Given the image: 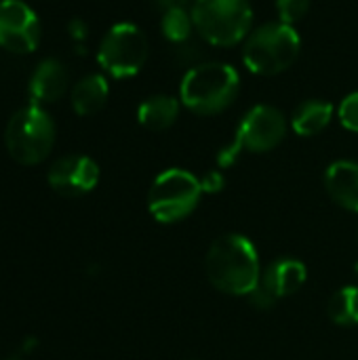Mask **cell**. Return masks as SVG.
Here are the masks:
<instances>
[{
    "label": "cell",
    "instance_id": "obj_1",
    "mask_svg": "<svg viewBox=\"0 0 358 360\" xmlns=\"http://www.w3.org/2000/svg\"><path fill=\"white\" fill-rule=\"evenodd\" d=\"M209 283L226 295H249L262 281L260 253L243 234L219 236L205 259Z\"/></svg>",
    "mask_w": 358,
    "mask_h": 360
},
{
    "label": "cell",
    "instance_id": "obj_2",
    "mask_svg": "<svg viewBox=\"0 0 358 360\" xmlns=\"http://www.w3.org/2000/svg\"><path fill=\"white\" fill-rule=\"evenodd\" d=\"M241 93V76L230 63L200 61L192 65L179 84L181 105L196 116L226 112Z\"/></svg>",
    "mask_w": 358,
    "mask_h": 360
},
{
    "label": "cell",
    "instance_id": "obj_3",
    "mask_svg": "<svg viewBox=\"0 0 358 360\" xmlns=\"http://www.w3.org/2000/svg\"><path fill=\"white\" fill-rule=\"evenodd\" d=\"M302 51L295 25L270 21L255 27L243 42V63L257 76H276L289 70Z\"/></svg>",
    "mask_w": 358,
    "mask_h": 360
},
{
    "label": "cell",
    "instance_id": "obj_4",
    "mask_svg": "<svg viewBox=\"0 0 358 360\" xmlns=\"http://www.w3.org/2000/svg\"><path fill=\"white\" fill-rule=\"evenodd\" d=\"M194 30L211 46H236L253 32V8L249 0H192Z\"/></svg>",
    "mask_w": 358,
    "mask_h": 360
},
{
    "label": "cell",
    "instance_id": "obj_5",
    "mask_svg": "<svg viewBox=\"0 0 358 360\" xmlns=\"http://www.w3.org/2000/svg\"><path fill=\"white\" fill-rule=\"evenodd\" d=\"M55 146V122L40 105L17 110L4 129V148L8 156L25 167L42 162Z\"/></svg>",
    "mask_w": 358,
    "mask_h": 360
},
{
    "label": "cell",
    "instance_id": "obj_6",
    "mask_svg": "<svg viewBox=\"0 0 358 360\" xmlns=\"http://www.w3.org/2000/svg\"><path fill=\"white\" fill-rule=\"evenodd\" d=\"M203 194L196 175L184 169H167L150 186L148 211L160 224H177L194 213Z\"/></svg>",
    "mask_w": 358,
    "mask_h": 360
},
{
    "label": "cell",
    "instance_id": "obj_7",
    "mask_svg": "<svg viewBox=\"0 0 358 360\" xmlns=\"http://www.w3.org/2000/svg\"><path fill=\"white\" fill-rule=\"evenodd\" d=\"M150 55L148 38L135 23H116L101 38L97 61L112 78H131L141 72Z\"/></svg>",
    "mask_w": 358,
    "mask_h": 360
},
{
    "label": "cell",
    "instance_id": "obj_8",
    "mask_svg": "<svg viewBox=\"0 0 358 360\" xmlns=\"http://www.w3.org/2000/svg\"><path fill=\"white\" fill-rule=\"evenodd\" d=\"M287 116L279 108L262 103L251 108L243 116L234 139L241 143L245 152L264 154L281 146V141L287 135Z\"/></svg>",
    "mask_w": 358,
    "mask_h": 360
},
{
    "label": "cell",
    "instance_id": "obj_9",
    "mask_svg": "<svg viewBox=\"0 0 358 360\" xmlns=\"http://www.w3.org/2000/svg\"><path fill=\"white\" fill-rule=\"evenodd\" d=\"M40 42V21L21 0H0V46L15 55L36 51Z\"/></svg>",
    "mask_w": 358,
    "mask_h": 360
},
{
    "label": "cell",
    "instance_id": "obj_10",
    "mask_svg": "<svg viewBox=\"0 0 358 360\" xmlns=\"http://www.w3.org/2000/svg\"><path fill=\"white\" fill-rule=\"evenodd\" d=\"M49 186L65 198H78L89 194L99 181V167L93 158L82 154H70L55 160L46 173Z\"/></svg>",
    "mask_w": 358,
    "mask_h": 360
},
{
    "label": "cell",
    "instance_id": "obj_11",
    "mask_svg": "<svg viewBox=\"0 0 358 360\" xmlns=\"http://www.w3.org/2000/svg\"><path fill=\"white\" fill-rule=\"evenodd\" d=\"M325 190L342 209L358 213V162L335 160L325 171Z\"/></svg>",
    "mask_w": 358,
    "mask_h": 360
},
{
    "label": "cell",
    "instance_id": "obj_12",
    "mask_svg": "<svg viewBox=\"0 0 358 360\" xmlns=\"http://www.w3.org/2000/svg\"><path fill=\"white\" fill-rule=\"evenodd\" d=\"M68 70L57 59H44L38 63V68L32 74L30 80V97L34 105L53 103L61 99V95L68 91Z\"/></svg>",
    "mask_w": 358,
    "mask_h": 360
},
{
    "label": "cell",
    "instance_id": "obj_13",
    "mask_svg": "<svg viewBox=\"0 0 358 360\" xmlns=\"http://www.w3.org/2000/svg\"><path fill=\"white\" fill-rule=\"evenodd\" d=\"M306 278H308V270L295 257H279L262 272V283L279 300L298 293L306 285Z\"/></svg>",
    "mask_w": 358,
    "mask_h": 360
},
{
    "label": "cell",
    "instance_id": "obj_14",
    "mask_svg": "<svg viewBox=\"0 0 358 360\" xmlns=\"http://www.w3.org/2000/svg\"><path fill=\"white\" fill-rule=\"evenodd\" d=\"M181 112V101L173 95H152L143 99L137 108V120L148 131H167L171 129Z\"/></svg>",
    "mask_w": 358,
    "mask_h": 360
},
{
    "label": "cell",
    "instance_id": "obj_15",
    "mask_svg": "<svg viewBox=\"0 0 358 360\" xmlns=\"http://www.w3.org/2000/svg\"><path fill=\"white\" fill-rule=\"evenodd\" d=\"M335 116V108L325 99H306L291 114V129L300 137H314L323 133Z\"/></svg>",
    "mask_w": 358,
    "mask_h": 360
},
{
    "label": "cell",
    "instance_id": "obj_16",
    "mask_svg": "<svg viewBox=\"0 0 358 360\" xmlns=\"http://www.w3.org/2000/svg\"><path fill=\"white\" fill-rule=\"evenodd\" d=\"M108 95H110L108 78L101 74H87L72 86L70 101L78 116H91L106 105Z\"/></svg>",
    "mask_w": 358,
    "mask_h": 360
},
{
    "label": "cell",
    "instance_id": "obj_17",
    "mask_svg": "<svg viewBox=\"0 0 358 360\" xmlns=\"http://www.w3.org/2000/svg\"><path fill=\"white\" fill-rule=\"evenodd\" d=\"M329 319L340 327L358 325V285H346L338 289L327 304Z\"/></svg>",
    "mask_w": 358,
    "mask_h": 360
},
{
    "label": "cell",
    "instance_id": "obj_18",
    "mask_svg": "<svg viewBox=\"0 0 358 360\" xmlns=\"http://www.w3.org/2000/svg\"><path fill=\"white\" fill-rule=\"evenodd\" d=\"M160 32L162 36L173 42V44H184L192 38L194 30V21H192V13L190 6H175V8H167L162 11L160 17Z\"/></svg>",
    "mask_w": 358,
    "mask_h": 360
},
{
    "label": "cell",
    "instance_id": "obj_19",
    "mask_svg": "<svg viewBox=\"0 0 358 360\" xmlns=\"http://www.w3.org/2000/svg\"><path fill=\"white\" fill-rule=\"evenodd\" d=\"M312 0H274L276 13H279V21L295 25L298 21H302L308 11H310Z\"/></svg>",
    "mask_w": 358,
    "mask_h": 360
},
{
    "label": "cell",
    "instance_id": "obj_20",
    "mask_svg": "<svg viewBox=\"0 0 358 360\" xmlns=\"http://www.w3.org/2000/svg\"><path fill=\"white\" fill-rule=\"evenodd\" d=\"M338 118L344 129L358 133V91L346 95L338 108Z\"/></svg>",
    "mask_w": 358,
    "mask_h": 360
},
{
    "label": "cell",
    "instance_id": "obj_21",
    "mask_svg": "<svg viewBox=\"0 0 358 360\" xmlns=\"http://www.w3.org/2000/svg\"><path fill=\"white\" fill-rule=\"evenodd\" d=\"M247 300H249V304L253 306V308H257V310H270L272 306H276V302H279V297L260 281V285L247 295Z\"/></svg>",
    "mask_w": 358,
    "mask_h": 360
},
{
    "label": "cell",
    "instance_id": "obj_22",
    "mask_svg": "<svg viewBox=\"0 0 358 360\" xmlns=\"http://www.w3.org/2000/svg\"><path fill=\"white\" fill-rule=\"evenodd\" d=\"M243 152H245V150L241 148V143H238L236 139H232V143L224 146V148L217 152V165H219V169L232 167V165L238 160V156H241Z\"/></svg>",
    "mask_w": 358,
    "mask_h": 360
},
{
    "label": "cell",
    "instance_id": "obj_23",
    "mask_svg": "<svg viewBox=\"0 0 358 360\" xmlns=\"http://www.w3.org/2000/svg\"><path fill=\"white\" fill-rule=\"evenodd\" d=\"M200 186H203V192H205V194H217V192L224 190L226 179H224L222 171H209V173L200 179Z\"/></svg>",
    "mask_w": 358,
    "mask_h": 360
},
{
    "label": "cell",
    "instance_id": "obj_24",
    "mask_svg": "<svg viewBox=\"0 0 358 360\" xmlns=\"http://www.w3.org/2000/svg\"><path fill=\"white\" fill-rule=\"evenodd\" d=\"M68 30H70V38H72L76 44H82V42L87 40V36H89V27H87V23H84L82 19L70 21Z\"/></svg>",
    "mask_w": 358,
    "mask_h": 360
},
{
    "label": "cell",
    "instance_id": "obj_25",
    "mask_svg": "<svg viewBox=\"0 0 358 360\" xmlns=\"http://www.w3.org/2000/svg\"><path fill=\"white\" fill-rule=\"evenodd\" d=\"M156 2H158V6H160L162 11L175 8V6H188V0H156Z\"/></svg>",
    "mask_w": 358,
    "mask_h": 360
},
{
    "label": "cell",
    "instance_id": "obj_26",
    "mask_svg": "<svg viewBox=\"0 0 358 360\" xmlns=\"http://www.w3.org/2000/svg\"><path fill=\"white\" fill-rule=\"evenodd\" d=\"M354 274H357V278H358V264L354 266Z\"/></svg>",
    "mask_w": 358,
    "mask_h": 360
}]
</instances>
